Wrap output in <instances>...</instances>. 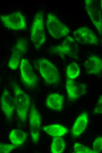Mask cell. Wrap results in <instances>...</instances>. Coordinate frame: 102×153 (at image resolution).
Here are the masks:
<instances>
[{
    "label": "cell",
    "mask_w": 102,
    "mask_h": 153,
    "mask_svg": "<svg viewBox=\"0 0 102 153\" xmlns=\"http://www.w3.org/2000/svg\"><path fill=\"white\" fill-rule=\"evenodd\" d=\"M31 39L34 47L37 49L45 41L43 16L41 12L37 13L34 17L31 31Z\"/></svg>",
    "instance_id": "3957f363"
},
{
    "label": "cell",
    "mask_w": 102,
    "mask_h": 153,
    "mask_svg": "<svg viewBox=\"0 0 102 153\" xmlns=\"http://www.w3.org/2000/svg\"><path fill=\"white\" fill-rule=\"evenodd\" d=\"M65 148V142L62 136L53 137L50 147L51 153H62Z\"/></svg>",
    "instance_id": "d6986e66"
},
{
    "label": "cell",
    "mask_w": 102,
    "mask_h": 153,
    "mask_svg": "<svg viewBox=\"0 0 102 153\" xmlns=\"http://www.w3.org/2000/svg\"><path fill=\"white\" fill-rule=\"evenodd\" d=\"M94 153H98L102 150V137H96L94 140L93 145V149Z\"/></svg>",
    "instance_id": "7402d4cb"
},
{
    "label": "cell",
    "mask_w": 102,
    "mask_h": 153,
    "mask_svg": "<svg viewBox=\"0 0 102 153\" xmlns=\"http://www.w3.org/2000/svg\"><path fill=\"white\" fill-rule=\"evenodd\" d=\"M20 75L22 82L26 86L32 88L37 85V77L29 61L25 58L22 59L21 61Z\"/></svg>",
    "instance_id": "ba28073f"
},
{
    "label": "cell",
    "mask_w": 102,
    "mask_h": 153,
    "mask_svg": "<svg viewBox=\"0 0 102 153\" xmlns=\"http://www.w3.org/2000/svg\"><path fill=\"white\" fill-rule=\"evenodd\" d=\"M88 120V114L83 112L76 119L72 130V136L75 137L80 136L85 130Z\"/></svg>",
    "instance_id": "2e32d148"
},
{
    "label": "cell",
    "mask_w": 102,
    "mask_h": 153,
    "mask_svg": "<svg viewBox=\"0 0 102 153\" xmlns=\"http://www.w3.org/2000/svg\"><path fill=\"white\" fill-rule=\"evenodd\" d=\"M1 108L7 118L11 120L16 109L15 99L10 92L5 89L0 98Z\"/></svg>",
    "instance_id": "7c38bea8"
},
{
    "label": "cell",
    "mask_w": 102,
    "mask_h": 153,
    "mask_svg": "<svg viewBox=\"0 0 102 153\" xmlns=\"http://www.w3.org/2000/svg\"><path fill=\"white\" fill-rule=\"evenodd\" d=\"M66 71L67 79L75 80L79 75L80 69L77 63L72 61L67 66Z\"/></svg>",
    "instance_id": "ffe728a7"
},
{
    "label": "cell",
    "mask_w": 102,
    "mask_h": 153,
    "mask_svg": "<svg viewBox=\"0 0 102 153\" xmlns=\"http://www.w3.org/2000/svg\"><path fill=\"white\" fill-rule=\"evenodd\" d=\"M26 133L19 129H12L9 135L10 141L16 147L22 145L25 142L27 137Z\"/></svg>",
    "instance_id": "e0dca14e"
},
{
    "label": "cell",
    "mask_w": 102,
    "mask_h": 153,
    "mask_svg": "<svg viewBox=\"0 0 102 153\" xmlns=\"http://www.w3.org/2000/svg\"><path fill=\"white\" fill-rule=\"evenodd\" d=\"M94 114H101L102 113V96L101 95L99 98L94 109Z\"/></svg>",
    "instance_id": "cb8c5ba5"
},
{
    "label": "cell",
    "mask_w": 102,
    "mask_h": 153,
    "mask_svg": "<svg viewBox=\"0 0 102 153\" xmlns=\"http://www.w3.org/2000/svg\"><path fill=\"white\" fill-rule=\"evenodd\" d=\"M66 87L68 98L72 101L78 99L86 93V85L75 80L67 79Z\"/></svg>",
    "instance_id": "8fae6325"
},
{
    "label": "cell",
    "mask_w": 102,
    "mask_h": 153,
    "mask_svg": "<svg viewBox=\"0 0 102 153\" xmlns=\"http://www.w3.org/2000/svg\"><path fill=\"white\" fill-rule=\"evenodd\" d=\"M38 67L42 76L47 83L53 85L60 82V76L58 69L49 60L45 58L39 59Z\"/></svg>",
    "instance_id": "7a4b0ae2"
},
{
    "label": "cell",
    "mask_w": 102,
    "mask_h": 153,
    "mask_svg": "<svg viewBox=\"0 0 102 153\" xmlns=\"http://www.w3.org/2000/svg\"><path fill=\"white\" fill-rule=\"evenodd\" d=\"M13 86L17 114L20 119L25 122L30 109V98L18 84H14Z\"/></svg>",
    "instance_id": "6da1fadb"
},
{
    "label": "cell",
    "mask_w": 102,
    "mask_h": 153,
    "mask_svg": "<svg viewBox=\"0 0 102 153\" xmlns=\"http://www.w3.org/2000/svg\"><path fill=\"white\" fill-rule=\"evenodd\" d=\"M27 41L23 39L18 40L15 45L8 61V66L13 70H16L20 63L23 55L27 48Z\"/></svg>",
    "instance_id": "30bf717a"
},
{
    "label": "cell",
    "mask_w": 102,
    "mask_h": 153,
    "mask_svg": "<svg viewBox=\"0 0 102 153\" xmlns=\"http://www.w3.org/2000/svg\"><path fill=\"white\" fill-rule=\"evenodd\" d=\"M84 66L87 74L96 75L100 74L102 69L101 59L96 55H91L85 62Z\"/></svg>",
    "instance_id": "5bb4252c"
},
{
    "label": "cell",
    "mask_w": 102,
    "mask_h": 153,
    "mask_svg": "<svg viewBox=\"0 0 102 153\" xmlns=\"http://www.w3.org/2000/svg\"><path fill=\"white\" fill-rule=\"evenodd\" d=\"M29 117L31 139L33 142L36 144L39 139L41 120L40 114L33 103L30 108Z\"/></svg>",
    "instance_id": "9c48e42d"
},
{
    "label": "cell",
    "mask_w": 102,
    "mask_h": 153,
    "mask_svg": "<svg viewBox=\"0 0 102 153\" xmlns=\"http://www.w3.org/2000/svg\"><path fill=\"white\" fill-rule=\"evenodd\" d=\"M43 130L53 137L62 136L67 132V128L62 125L55 124L43 127Z\"/></svg>",
    "instance_id": "ac0fdd59"
},
{
    "label": "cell",
    "mask_w": 102,
    "mask_h": 153,
    "mask_svg": "<svg viewBox=\"0 0 102 153\" xmlns=\"http://www.w3.org/2000/svg\"><path fill=\"white\" fill-rule=\"evenodd\" d=\"M85 7L95 27L100 33H102V1L95 0H86Z\"/></svg>",
    "instance_id": "5b68a950"
},
{
    "label": "cell",
    "mask_w": 102,
    "mask_h": 153,
    "mask_svg": "<svg viewBox=\"0 0 102 153\" xmlns=\"http://www.w3.org/2000/svg\"><path fill=\"white\" fill-rule=\"evenodd\" d=\"M0 18L4 26L8 29L20 30L26 27L25 17L20 12L1 15Z\"/></svg>",
    "instance_id": "52a82bcc"
},
{
    "label": "cell",
    "mask_w": 102,
    "mask_h": 153,
    "mask_svg": "<svg viewBox=\"0 0 102 153\" xmlns=\"http://www.w3.org/2000/svg\"><path fill=\"white\" fill-rule=\"evenodd\" d=\"M73 33L74 38L79 43L93 45L98 43V38L89 28H79L74 31Z\"/></svg>",
    "instance_id": "4fadbf2b"
},
{
    "label": "cell",
    "mask_w": 102,
    "mask_h": 153,
    "mask_svg": "<svg viewBox=\"0 0 102 153\" xmlns=\"http://www.w3.org/2000/svg\"><path fill=\"white\" fill-rule=\"evenodd\" d=\"M63 97L57 93L48 94L46 101V105L49 109L57 111H61L63 108Z\"/></svg>",
    "instance_id": "9a60e30c"
},
{
    "label": "cell",
    "mask_w": 102,
    "mask_h": 153,
    "mask_svg": "<svg viewBox=\"0 0 102 153\" xmlns=\"http://www.w3.org/2000/svg\"><path fill=\"white\" fill-rule=\"evenodd\" d=\"M46 27L50 35L55 39H60L65 37L69 33V28L62 23L55 15L47 14Z\"/></svg>",
    "instance_id": "277c9868"
},
{
    "label": "cell",
    "mask_w": 102,
    "mask_h": 153,
    "mask_svg": "<svg viewBox=\"0 0 102 153\" xmlns=\"http://www.w3.org/2000/svg\"><path fill=\"white\" fill-rule=\"evenodd\" d=\"M78 45L74 39L68 36L61 44L52 48V51L59 55H66L76 59L78 58Z\"/></svg>",
    "instance_id": "8992f818"
},
{
    "label": "cell",
    "mask_w": 102,
    "mask_h": 153,
    "mask_svg": "<svg viewBox=\"0 0 102 153\" xmlns=\"http://www.w3.org/2000/svg\"><path fill=\"white\" fill-rule=\"evenodd\" d=\"M74 152L76 153H94L93 150L79 142H76L74 147Z\"/></svg>",
    "instance_id": "44dd1931"
},
{
    "label": "cell",
    "mask_w": 102,
    "mask_h": 153,
    "mask_svg": "<svg viewBox=\"0 0 102 153\" xmlns=\"http://www.w3.org/2000/svg\"><path fill=\"white\" fill-rule=\"evenodd\" d=\"M16 146L13 144H0V153H8Z\"/></svg>",
    "instance_id": "603a6c76"
}]
</instances>
